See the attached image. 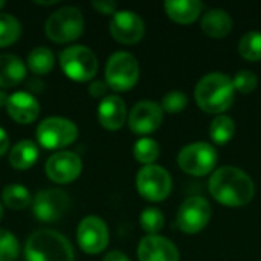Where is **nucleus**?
Returning a JSON list of instances; mask_svg holds the SVG:
<instances>
[{"instance_id": "bb28decb", "label": "nucleus", "mask_w": 261, "mask_h": 261, "mask_svg": "<svg viewBox=\"0 0 261 261\" xmlns=\"http://www.w3.org/2000/svg\"><path fill=\"white\" fill-rule=\"evenodd\" d=\"M236 132V122L232 121V118L226 116V115H219L210 127V135L211 139L216 144H226Z\"/></svg>"}, {"instance_id": "b1692460", "label": "nucleus", "mask_w": 261, "mask_h": 261, "mask_svg": "<svg viewBox=\"0 0 261 261\" xmlns=\"http://www.w3.org/2000/svg\"><path fill=\"white\" fill-rule=\"evenodd\" d=\"M3 205L12 211H21L32 203V196L29 190L20 184H9L2 190Z\"/></svg>"}, {"instance_id": "f704fd0d", "label": "nucleus", "mask_w": 261, "mask_h": 261, "mask_svg": "<svg viewBox=\"0 0 261 261\" xmlns=\"http://www.w3.org/2000/svg\"><path fill=\"white\" fill-rule=\"evenodd\" d=\"M102 261H130V258L121 251H110Z\"/></svg>"}, {"instance_id": "f3484780", "label": "nucleus", "mask_w": 261, "mask_h": 261, "mask_svg": "<svg viewBox=\"0 0 261 261\" xmlns=\"http://www.w3.org/2000/svg\"><path fill=\"white\" fill-rule=\"evenodd\" d=\"M6 112L17 124H31L40 115V102L32 93L18 90L8 96Z\"/></svg>"}, {"instance_id": "f03ea898", "label": "nucleus", "mask_w": 261, "mask_h": 261, "mask_svg": "<svg viewBox=\"0 0 261 261\" xmlns=\"http://www.w3.org/2000/svg\"><path fill=\"white\" fill-rule=\"evenodd\" d=\"M26 261H73L75 252L70 242L54 229L34 231L24 245Z\"/></svg>"}, {"instance_id": "f8f14e48", "label": "nucleus", "mask_w": 261, "mask_h": 261, "mask_svg": "<svg viewBox=\"0 0 261 261\" xmlns=\"http://www.w3.org/2000/svg\"><path fill=\"white\" fill-rule=\"evenodd\" d=\"M44 171L54 184L66 185L76 180L83 171V161L73 151H57L44 164Z\"/></svg>"}, {"instance_id": "a878e982", "label": "nucleus", "mask_w": 261, "mask_h": 261, "mask_svg": "<svg viewBox=\"0 0 261 261\" xmlns=\"http://www.w3.org/2000/svg\"><path fill=\"white\" fill-rule=\"evenodd\" d=\"M161 148L159 144L151 138H141L133 145L135 159L144 165H151L159 158Z\"/></svg>"}, {"instance_id": "4468645a", "label": "nucleus", "mask_w": 261, "mask_h": 261, "mask_svg": "<svg viewBox=\"0 0 261 261\" xmlns=\"http://www.w3.org/2000/svg\"><path fill=\"white\" fill-rule=\"evenodd\" d=\"M211 219V205L205 197H188L177 211V226L187 234H196Z\"/></svg>"}, {"instance_id": "7ed1b4c3", "label": "nucleus", "mask_w": 261, "mask_h": 261, "mask_svg": "<svg viewBox=\"0 0 261 261\" xmlns=\"http://www.w3.org/2000/svg\"><path fill=\"white\" fill-rule=\"evenodd\" d=\"M232 80L222 72L205 75L196 86L194 95L199 107L208 113H222L234 101Z\"/></svg>"}, {"instance_id": "5701e85b", "label": "nucleus", "mask_w": 261, "mask_h": 261, "mask_svg": "<svg viewBox=\"0 0 261 261\" xmlns=\"http://www.w3.org/2000/svg\"><path fill=\"white\" fill-rule=\"evenodd\" d=\"M26 66L28 69L37 75V76H43V75H47L54 66H55V55L54 52L46 47V46H38V47H34L29 55H28V60H26Z\"/></svg>"}, {"instance_id": "9d476101", "label": "nucleus", "mask_w": 261, "mask_h": 261, "mask_svg": "<svg viewBox=\"0 0 261 261\" xmlns=\"http://www.w3.org/2000/svg\"><path fill=\"white\" fill-rule=\"evenodd\" d=\"M217 162V151L208 142H193L185 145L179 156L177 164L179 167L193 176H205L213 171Z\"/></svg>"}, {"instance_id": "c756f323", "label": "nucleus", "mask_w": 261, "mask_h": 261, "mask_svg": "<svg viewBox=\"0 0 261 261\" xmlns=\"http://www.w3.org/2000/svg\"><path fill=\"white\" fill-rule=\"evenodd\" d=\"M20 255V243L17 237L0 228V261H15Z\"/></svg>"}, {"instance_id": "58836bf2", "label": "nucleus", "mask_w": 261, "mask_h": 261, "mask_svg": "<svg viewBox=\"0 0 261 261\" xmlns=\"http://www.w3.org/2000/svg\"><path fill=\"white\" fill-rule=\"evenodd\" d=\"M3 217V205L0 203V219Z\"/></svg>"}, {"instance_id": "e433bc0d", "label": "nucleus", "mask_w": 261, "mask_h": 261, "mask_svg": "<svg viewBox=\"0 0 261 261\" xmlns=\"http://www.w3.org/2000/svg\"><path fill=\"white\" fill-rule=\"evenodd\" d=\"M8 96H9V95H8V93H5V92H3V90L0 89V107H3V106L6 107V102H8Z\"/></svg>"}, {"instance_id": "c9c22d12", "label": "nucleus", "mask_w": 261, "mask_h": 261, "mask_svg": "<svg viewBox=\"0 0 261 261\" xmlns=\"http://www.w3.org/2000/svg\"><path fill=\"white\" fill-rule=\"evenodd\" d=\"M9 148V136L5 132V128L0 127V156H3Z\"/></svg>"}, {"instance_id": "2f4dec72", "label": "nucleus", "mask_w": 261, "mask_h": 261, "mask_svg": "<svg viewBox=\"0 0 261 261\" xmlns=\"http://www.w3.org/2000/svg\"><path fill=\"white\" fill-rule=\"evenodd\" d=\"M257 75L251 70H240L236 73V76L232 78V86L234 90L240 92V93H249L257 87Z\"/></svg>"}, {"instance_id": "ddd939ff", "label": "nucleus", "mask_w": 261, "mask_h": 261, "mask_svg": "<svg viewBox=\"0 0 261 261\" xmlns=\"http://www.w3.org/2000/svg\"><path fill=\"white\" fill-rule=\"evenodd\" d=\"M109 31L118 43L135 44L142 40L145 34V24L141 15H138L135 11L121 9L112 15Z\"/></svg>"}, {"instance_id": "9b49d317", "label": "nucleus", "mask_w": 261, "mask_h": 261, "mask_svg": "<svg viewBox=\"0 0 261 261\" xmlns=\"http://www.w3.org/2000/svg\"><path fill=\"white\" fill-rule=\"evenodd\" d=\"M76 240L83 252L89 255L101 254L110 240L106 222L98 216L84 217L76 228Z\"/></svg>"}, {"instance_id": "cd10ccee", "label": "nucleus", "mask_w": 261, "mask_h": 261, "mask_svg": "<svg viewBox=\"0 0 261 261\" xmlns=\"http://www.w3.org/2000/svg\"><path fill=\"white\" fill-rule=\"evenodd\" d=\"M239 52L246 60H251V61L261 60V32H258V31L246 32L240 38Z\"/></svg>"}, {"instance_id": "ea45409f", "label": "nucleus", "mask_w": 261, "mask_h": 261, "mask_svg": "<svg viewBox=\"0 0 261 261\" xmlns=\"http://www.w3.org/2000/svg\"><path fill=\"white\" fill-rule=\"evenodd\" d=\"M5 5H6V3H5V2H3V0H0V9H2V8H3V6H5Z\"/></svg>"}, {"instance_id": "7c9ffc66", "label": "nucleus", "mask_w": 261, "mask_h": 261, "mask_svg": "<svg viewBox=\"0 0 261 261\" xmlns=\"http://www.w3.org/2000/svg\"><path fill=\"white\" fill-rule=\"evenodd\" d=\"M188 104V98L184 92L180 90H173L168 92L164 98H162V110L168 112V113H179L182 112Z\"/></svg>"}, {"instance_id": "72a5a7b5", "label": "nucleus", "mask_w": 261, "mask_h": 261, "mask_svg": "<svg viewBox=\"0 0 261 261\" xmlns=\"http://www.w3.org/2000/svg\"><path fill=\"white\" fill-rule=\"evenodd\" d=\"M107 90H109V86L106 81L102 80H95L90 83L89 86V95L92 98H96V99H102L107 96Z\"/></svg>"}, {"instance_id": "dca6fc26", "label": "nucleus", "mask_w": 261, "mask_h": 261, "mask_svg": "<svg viewBox=\"0 0 261 261\" xmlns=\"http://www.w3.org/2000/svg\"><path fill=\"white\" fill-rule=\"evenodd\" d=\"M139 261H179V249L161 236H145L138 245Z\"/></svg>"}, {"instance_id": "412c9836", "label": "nucleus", "mask_w": 261, "mask_h": 261, "mask_svg": "<svg viewBox=\"0 0 261 261\" xmlns=\"http://www.w3.org/2000/svg\"><path fill=\"white\" fill-rule=\"evenodd\" d=\"M164 8L171 20L188 24L197 20L202 12L203 3H200L199 0H167L164 3Z\"/></svg>"}, {"instance_id": "2eb2a0df", "label": "nucleus", "mask_w": 261, "mask_h": 261, "mask_svg": "<svg viewBox=\"0 0 261 261\" xmlns=\"http://www.w3.org/2000/svg\"><path fill=\"white\" fill-rule=\"evenodd\" d=\"M128 127L136 135H148L154 132L164 118L162 107L154 101H139L128 113Z\"/></svg>"}, {"instance_id": "473e14b6", "label": "nucleus", "mask_w": 261, "mask_h": 261, "mask_svg": "<svg viewBox=\"0 0 261 261\" xmlns=\"http://www.w3.org/2000/svg\"><path fill=\"white\" fill-rule=\"evenodd\" d=\"M92 6L95 11H98L102 15H113L118 11V3L112 0H95L92 2Z\"/></svg>"}, {"instance_id": "a211bd4d", "label": "nucleus", "mask_w": 261, "mask_h": 261, "mask_svg": "<svg viewBox=\"0 0 261 261\" xmlns=\"http://www.w3.org/2000/svg\"><path fill=\"white\" fill-rule=\"evenodd\" d=\"M98 121L99 124L110 132L119 130L127 121V107L121 96L107 95L98 104Z\"/></svg>"}, {"instance_id": "6ab92c4d", "label": "nucleus", "mask_w": 261, "mask_h": 261, "mask_svg": "<svg viewBox=\"0 0 261 261\" xmlns=\"http://www.w3.org/2000/svg\"><path fill=\"white\" fill-rule=\"evenodd\" d=\"M26 76V66L14 54H0V89L18 86Z\"/></svg>"}, {"instance_id": "0eeeda50", "label": "nucleus", "mask_w": 261, "mask_h": 261, "mask_svg": "<svg viewBox=\"0 0 261 261\" xmlns=\"http://www.w3.org/2000/svg\"><path fill=\"white\" fill-rule=\"evenodd\" d=\"M37 142L46 150H63L78 138V127L73 121L63 116L44 118L35 130Z\"/></svg>"}, {"instance_id": "4c0bfd02", "label": "nucleus", "mask_w": 261, "mask_h": 261, "mask_svg": "<svg viewBox=\"0 0 261 261\" xmlns=\"http://www.w3.org/2000/svg\"><path fill=\"white\" fill-rule=\"evenodd\" d=\"M35 5H41V6H50V5H57L58 0H50V2H41V0H35Z\"/></svg>"}, {"instance_id": "20e7f679", "label": "nucleus", "mask_w": 261, "mask_h": 261, "mask_svg": "<svg viewBox=\"0 0 261 261\" xmlns=\"http://www.w3.org/2000/svg\"><path fill=\"white\" fill-rule=\"evenodd\" d=\"M84 15L76 6H61L55 9L44 23L46 37L58 44L72 43L84 32Z\"/></svg>"}, {"instance_id": "c85d7f7f", "label": "nucleus", "mask_w": 261, "mask_h": 261, "mask_svg": "<svg viewBox=\"0 0 261 261\" xmlns=\"http://www.w3.org/2000/svg\"><path fill=\"white\" fill-rule=\"evenodd\" d=\"M139 222H141L142 229L148 232V236H156V232H159L164 228L165 219L161 210L154 206H148L141 213Z\"/></svg>"}, {"instance_id": "423d86ee", "label": "nucleus", "mask_w": 261, "mask_h": 261, "mask_svg": "<svg viewBox=\"0 0 261 261\" xmlns=\"http://www.w3.org/2000/svg\"><path fill=\"white\" fill-rule=\"evenodd\" d=\"M106 83L115 92H127L133 89L139 80V63L130 52L119 50L109 57L106 63Z\"/></svg>"}, {"instance_id": "4be33fe9", "label": "nucleus", "mask_w": 261, "mask_h": 261, "mask_svg": "<svg viewBox=\"0 0 261 261\" xmlns=\"http://www.w3.org/2000/svg\"><path fill=\"white\" fill-rule=\"evenodd\" d=\"M200 26L206 35L214 38H223L232 29V18L225 9L214 8L203 14Z\"/></svg>"}, {"instance_id": "f257e3e1", "label": "nucleus", "mask_w": 261, "mask_h": 261, "mask_svg": "<svg viewBox=\"0 0 261 261\" xmlns=\"http://www.w3.org/2000/svg\"><path fill=\"white\" fill-rule=\"evenodd\" d=\"M211 196L226 206H243L254 197V182L240 168L222 167L210 177Z\"/></svg>"}, {"instance_id": "39448f33", "label": "nucleus", "mask_w": 261, "mask_h": 261, "mask_svg": "<svg viewBox=\"0 0 261 261\" xmlns=\"http://www.w3.org/2000/svg\"><path fill=\"white\" fill-rule=\"evenodd\" d=\"M60 67L64 75L73 81L86 83L98 73V58L93 50L84 44H72L60 52Z\"/></svg>"}, {"instance_id": "1a4fd4ad", "label": "nucleus", "mask_w": 261, "mask_h": 261, "mask_svg": "<svg viewBox=\"0 0 261 261\" xmlns=\"http://www.w3.org/2000/svg\"><path fill=\"white\" fill-rule=\"evenodd\" d=\"M31 205L37 220L43 223H55L67 214L70 208V197L63 190L47 188L38 191Z\"/></svg>"}, {"instance_id": "6e6552de", "label": "nucleus", "mask_w": 261, "mask_h": 261, "mask_svg": "<svg viewBox=\"0 0 261 261\" xmlns=\"http://www.w3.org/2000/svg\"><path fill=\"white\" fill-rule=\"evenodd\" d=\"M171 176L161 165H144L136 174V188L139 194L150 202H161L167 199L171 193Z\"/></svg>"}, {"instance_id": "aec40b11", "label": "nucleus", "mask_w": 261, "mask_h": 261, "mask_svg": "<svg viewBox=\"0 0 261 261\" xmlns=\"http://www.w3.org/2000/svg\"><path fill=\"white\" fill-rule=\"evenodd\" d=\"M38 154L40 153H38L37 144L31 139H23L12 145L8 161L12 168L18 170V171H24V170H29L31 167H34V164L38 159Z\"/></svg>"}, {"instance_id": "393cba45", "label": "nucleus", "mask_w": 261, "mask_h": 261, "mask_svg": "<svg viewBox=\"0 0 261 261\" xmlns=\"http://www.w3.org/2000/svg\"><path fill=\"white\" fill-rule=\"evenodd\" d=\"M20 34H21L20 21L11 14L0 12V47H6L15 43Z\"/></svg>"}]
</instances>
